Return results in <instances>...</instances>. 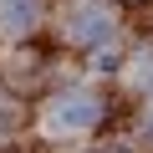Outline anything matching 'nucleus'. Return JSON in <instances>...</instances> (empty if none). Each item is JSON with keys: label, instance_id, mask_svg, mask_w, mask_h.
<instances>
[{"label": "nucleus", "instance_id": "obj_3", "mask_svg": "<svg viewBox=\"0 0 153 153\" xmlns=\"http://www.w3.org/2000/svg\"><path fill=\"white\" fill-rule=\"evenodd\" d=\"M41 21V0H0V36H26Z\"/></svg>", "mask_w": 153, "mask_h": 153}, {"label": "nucleus", "instance_id": "obj_2", "mask_svg": "<svg viewBox=\"0 0 153 153\" xmlns=\"http://www.w3.org/2000/svg\"><path fill=\"white\" fill-rule=\"evenodd\" d=\"M102 117V102L92 92H56L46 107V133H87Z\"/></svg>", "mask_w": 153, "mask_h": 153}, {"label": "nucleus", "instance_id": "obj_4", "mask_svg": "<svg viewBox=\"0 0 153 153\" xmlns=\"http://www.w3.org/2000/svg\"><path fill=\"white\" fill-rule=\"evenodd\" d=\"M148 133H153V112H148Z\"/></svg>", "mask_w": 153, "mask_h": 153}, {"label": "nucleus", "instance_id": "obj_1", "mask_svg": "<svg viewBox=\"0 0 153 153\" xmlns=\"http://www.w3.org/2000/svg\"><path fill=\"white\" fill-rule=\"evenodd\" d=\"M61 26H66V36H71L76 46H107V41L117 36V16H112L107 5H97V0H76V5H66Z\"/></svg>", "mask_w": 153, "mask_h": 153}]
</instances>
